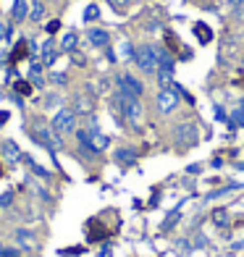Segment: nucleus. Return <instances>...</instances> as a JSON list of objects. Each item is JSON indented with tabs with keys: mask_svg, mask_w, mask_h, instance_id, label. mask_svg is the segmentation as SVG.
<instances>
[{
	"mask_svg": "<svg viewBox=\"0 0 244 257\" xmlns=\"http://www.w3.org/2000/svg\"><path fill=\"white\" fill-rule=\"evenodd\" d=\"M113 105L118 108V113L124 115L126 121H129L132 126H137L139 121H142V102H139V97H132V95H124V92H115L113 97Z\"/></svg>",
	"mask_w": 244,
	"mask_h": 257,
	"instance_id": "nucleus-1",
	"label": "nucleus"
},
{
	"mask_svg": "<svg viewBox=\"0 0 244 257\" xmlns=\"http://www.w3.org/2000/svg\"><path fill=\"white\" fill-rule=\"evenodd\" d=\"M134 63L142 74H158V50L153 45H139L134 50Z\"/></svg>",
	"mask_w": 244,
	"mask_h": 257,
	"instance_id": "nucleus-2",
	"label": "nucleus"
},
{
	"mask_svg": "<svg viewBox=\"0 0 244 257\" xmlns=\"http://www.w3.org/2000/svg\"><path fill=\"white\" fill-rule=\"evenodd\" d=\"M155 50H158V81L160 84H171L176 61H173V55L166 48H155Z\"/></svg>",
	"mask_w": 244,
	"mask_h": 257,
	"instance_id": "nucleus-3",
	"label": "nucleus"
},
{
	"mask_svg": "<svg viewBox=\"0 0 244 257\" xmlns=\"http://www.w3.org/2000/svg\"><path fill=\"white\" fill-rule=\"evenodd\" d=\"M53 132L55 134H74L76 132V113L74 110H58L53 118Z\"/></svg>",
	"mask_w": 244,
	"mask_h": 257,
	"instance_id": "nucleus-4",
	"label": "nucleus"
},
{
	"mask_svg": "<svg viewBox=\"0 0 244 257\" xmlns=\"http://www.w3.org/2000/svg\"><path fill=\"white\" fill-rule=\"evenodd\" d=\"M181 87H166V89H160L158 92V108H160V113H171L173 108L179 105V95H181Z\"/></svg>",
	"mask_w": 244,
	"mask_h": 257,
	"instance_id": "nucleus-5",
	"label": "nucleus"
},
{
	"mask_svg": "<svg viewBox=\"0 0 244 257\" xmlns=\"http://www.w3.org/2000/svg\"><path fill=\"white\" fill-rule=\"evenodd\" d=\"M118 92H124V95H132V97H142L145 84H142V81H139L134 74H121V76H118Z\"/></svg>",
	"mask_w": 244,
	"mask_h": 257,
	"instance_id": "nucleus-6",
	"label": "nucleus"
},
{
	"mask_svg": "<svg viewBox=\"0 0 244 257\" xmlns=\"http://www.w3.org/2000/svg\"><path fill=\"white\" fill-rule=\"evenodd\" d=\"M37 139H40V145H45L50 150V153H58L61 150V134H55L53 128H48V126H37Z\"/></svg>",
	"mask_w": 244,
	"mask_h": 257,
	"instance_id": "nucleus-7",
	"label": "nucleus"
},
{
	"mask_svg": "<svg viewBox=\"0 0 244 257\" xmlns=\"http://www.w3.org/2000/svg\"><path fill=\"white\" fill-rule=\"evenodd\" d=\"M87 37H89V42L95 45V48H105V45L110 42V34L105 29H89Z\"/></svg>",
	"mask_w": 244,
	"mask_h": 257,
	"instance_id": "nucleus-8",
	"label": "nucleus"
},
{
	"mask_svg": "<svg viewBox=\"0 0 244 257\" xmlns=\"http://www.w3.org/2000/svg\"><path fill=\"white\" fill-rule=\"evenodd\" d=\"M24 58H29V42L27 40H19L16 42V48H14V53H11V63H21Z\"/></svg>",
	"mask_w": 244,
	"mask_h": 257,
	"instance_id": "nucleus-9",
	"label": "nucleus"
},
{
	"mask_svg": "<svg viewBox=\"0 0 244 257\" xmlns=\"http://www.w3.org/2000/svg\"><path fill=\"white\" fill-rule=\"evenodd\" d=\"M115 160H118L121 163V166H134V163H137V153H134V150H115Z\"/></svg>",
	"mask_w": 244,
	"mask_h": 257,
	"instance_id": "nucleus-10",
	"label": "nucleus"
},
{
	"mask_svg": "<svg viewBox=\"0 0 244 257\" xmlns=\"http://www.w3.org/2000/svg\"><path fill=\"white\" fill-rule=\"evenodd\" d=\"M194 34H197V40H200L202 45H207L213 40V32H210V27L207 24H194Z\"/></svg>",
	"mask_w": 244,
	"mask_h": 257,
	"instance_id": "nucleus-11",
	"label": "nucleus"
},
{
	"mask_svg": "<svg viewBox=\"0 0 244 257\" xmlns=\"http://www.w3.org/2000/svg\"><path fill=\"white\" fill-rule=\"evenodd\" d=\"M27 16H29L27 0H16V3H14V21H24Z\"/></svg>",
	"mask_w": 244,
	"mask_h": 257,
	"instance_id": "nucleus-12",
	"label": "nucleus"
},
{
	"mask_svg": "<svg viewBox=\"0 0 244 257\" xmlns=\"http://www.w3.org/2000/svg\"><path fill=\"white\" fill-rule=\"evenodd\" d=\"M76 42H79V37H76L74 32L63 34V40H61V50H63V53H71V50L76 48Z\"/></svg>",
	"mask_w": 244,
	"mask_h": 257,
	"instance_id": "nucleus-13",
	"label": "nucleus"
},
{
	"mask_svg": "<svg viewBox=\"0 0 244 257\" xmlns=\"http://www.w3.org/2000/svg\"><path fill=\"white\" fill-rule=\"evenodd\" d=\"M181 134H184V137H181L184 145H194V142H197V128H194V126H181Z\"/></svg>",
	"mask_w": 244,
	"mask_h": 257,
	"instance_id": "nucleus-14",
	"label": "nucleus"
},
{
	"mask_svg": "<svg viewBox=\"0 0 244 257\" xmlns=\"http://www.w3.org/2000/svg\"><path fill=\"white\" fill-rule=\"evenodd\" d=\"M42 16H45V3H42V0H37V3L32 6L29 19H32V21H42Z\"/></svg>",
	"mask_w": 244,
	"mask_h": 257,
	"instance_id": "nucleus-15",
	"label": "nucleus"
},
{
	"mask_svg": "<svg viewBox=\"0 0 244 257\" xmlns=\"http://www.w3.org/2000/svg\"><path fill=\"white\" fill-rule=\"evenodd\" d=\"M3 153H6L8 160H16V158L21 155V153H19V147H16L14 142H6V145H3Z\"/></svg>",
	"mask_w": 244,
	"mask_h": 257,
	"instance_id": "nucleus-16",
	"label": "nucleus"
},
{
	"mask_svg": "<svg viewBox=\"0 0 244 257\" xmlns=\"http://www.w3.org/2000/svg\"><path fill=\"white\" fill-rule=\"evenodd\" d=\"M32 81H34L37 87L45 84V79H42V66H40V63H34V66H32Z\"/></svg>",
	"mask_w": 244,
	"mask_h": 257,
	"instance_id": "nucleus-17",
	"label": "nucleus"
},
{
	"mask_svg": "<svg viewBox=\"0 0 244 257\" xmlns=\"http://www.w3.org/2000/svg\"><path fill=\"white\" fill-rule=\"evenodd\" d=\"M97 19H100V8H97V6H87L84 21H97Z\"/></svg>",
	"mask_w": 244,
	"mask_h": 257,
	"instance_id": "nucleus-18",
	"label": "nucleus"
},
{
	"mask_svg": "<svg viewBox=\"0 0 244 257\" xmlns=\"http://www.w3.org/2000/svg\"><path fill=\"white\" fill-rule=\"evenodd\" d=\"M213 220H215L218 226H228V213H226V210H215V213H213Z\"/></svg>",
	"mask_w": 244,
	"mask_h": 257,
	"instance_id": "nucleus-19",
	"label": "nucleus"
},
{
	"mask_svg": "<svg viewBox=\"0 0 244 257\" xmlns=\"http://www.w3.org/2000/svg\"><path fill=\"white\" fill-rule=\"evenodd\" d=\"M16 92L21 97H27V95H32V84L29 81H16Z\"/></svg>",
	"mask_w": 244,
	"mask_h": 257,
	"instance_id": "nucleus-20",
	"label": "nucleus"
},
{
	"mask_svg": "<svg viewBox=\"0 0 244 257\" xmlns=\"http://www.w3.org/2000/svg\"><path fill=\"white\" fill-rule=\"evenodd\" d=\"M231 121H234L236 126H239V123H244V102L239 105V108H236L234 113H231Z\"/></svg>",
	"mask_w": 244,
	"mask_h": 257,
	"instance_id": "nucleus-21",
	"label": "nucleus"
},
{
	"mask_svg": "<svg viewBox=\"0 0 244 257\" xmlns=\"http://www.w3.org/2000/svg\"><path fill=\"white\" fill-rule=\"evenodd\" d=\"M11 202H14V192H6L3 197H0V207H8Z\"/></svg>",
	"mask_w": 244,
	"mask_h": 257,
	"instance_id": "nucleus-22",
	"label": "nucleus"
},
{
	"mask_svg": "<svg viewBox=\"0 0 244 257\" xmlns=\"http://www.w3.org/2000/svg\"><path fill=\"white\" fill-rule=\"evenodd\" d=\"M58 29H61V21H50L48 24V34H55Z\"/></svg>",
	"mask_w": 244,
	"mask_h": 257,
	"instance_id": "nucleus-23",
	"label": "nucleus"
},
{
	"mask_svg": "<svg viewBox=\"0 0 244 257\" xmlns=\"http://www.w3.org/2000/svg\"><path fill=\"white\" fill-rule=\"evenodd\" d=\"M110 3H113L115 8H124V6H129V0H110Z\"/></svg>",
	"mask_w": 244,
	"mask_h": 257,
	"instance_id": "nucleus-24",
	"label": "nucleus"
},
{
	"mask_svg": "<svg viewBox=\"0 0 244 257\" xmlns=\"http://www.w3.org/2000/svg\"><path fill=\"white\" fill-rule=\"evenodd\" d=\"M53 79H55V84H63V81H66V76H63V74H55Z\"/></svg>",
	"mask_w": 244,
	"mask_h": 257,
	"instance_id": "nucleus-25",
	"label": "nucleus"
},
{
	"mask_svg": "<svg viewBox=\"0 0 244 257\" xmlns=\"http://www.w3.org/2000/svg\"><path fill=\"white\" fill-rule=\"evenodd\" d=\"M6 121H8V113L3 110V113H0V123H6Z\"/></svg>",
	"mask_w": 244,
	"mask_h": 257,
	"instance_id": "nucleus-26",
	"label": "nucleus"
},
{
	"mask_svg": "<svg viewBox=\"0 0 244 257\" xmlns=\"http://www.w3.org/2000/svg\"><path fill=\"white\" fill-rule=\"evenodd\" d=\"M0 176H3V163H0Z\"/></svg>",
	"mask_w": 244,
	"mask_h": 257,
	"instance_id": "nucleus-27",
	"label": "nucleus"
},
{
	"mask_svg": "<svg viewBox=\"0 0 244 257\" xmlns=\"http://www.w3.org/2000/svg\"><path fill=\"white\" fill-rule=\"evenodd\" d=\"M3 252H6V249H3V244H0V254H3Z\"/></svg>",
	"mask_w": 244,
	"mask_h": 257,
	"instance_id": "nucleus-28",
	"label": "nucleus"
}]
</instances>
